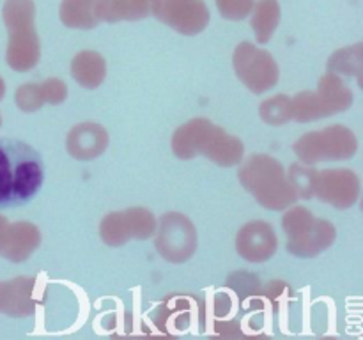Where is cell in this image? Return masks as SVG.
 <instances>
[{"label": "cell", "mask_w": 363, "mask_h": 340, "mask_svg": "<svg viewBox=\"0 0 363 340\" xmlns=\"http://www.w3.org/2000/svg\"><path fill=\"white\" fill-rule=\"evenodd\" d=\"M45 183V162L38 149L14 138H0V209L28 205Z\"/></svg>", "instance_id": "cell-1"}]
</instances>
